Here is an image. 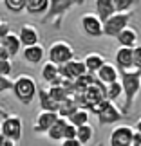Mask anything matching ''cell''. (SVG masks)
Returning a JSON list of instances; mask_svg holds the SVG:
<instances>
[{"label":"cell","instance_id":"cell-11","mask_svg":"<svg viewBox=\"0 0 141 146\" xmlns=\"http://www.w3.org/2000/svg\"><path fill=\"white\" fill-rule=\"evenodd\" d=\"M74 7L72 0H49V9L45 13V18L43 22H51L54 18H60L61 15L69 13V11Z\"/></svg>","mask_w":141,"mask_h":146},{"label":"cell","instance_id":"cell-42","mask_svg":"<svg viewBox=\"0 0 141 146\" xmlns=\"http://www.w3.org/2000/svg\"><path fill=\"white\" fill-rule=\"evenodd\" d=\"M85 2H87V0H72V4H74V5H83Z\"/></svg>","mask_w":141,"mask_h":146},{"label":"cell","instance_id":"cell-9","mask_svg":"<svg viewBox=\"0 0 141 146\" xmlns=\"http://www.w3.org/2000/svg\"><path fill=\"white\" fill-rule=\"evenodd\" d=\"M58 114L56 112H40V114H36L35 117V123H33V132L38 133V135H47V132L51 130V126L56 123L58 119Z\"/></svg>","mask_w":141,"mask_h":146},{"label":"cell","instance_id":"cell-20","mask_svg":"<svg viewBox=\"0 0 141 146\" xmlns=\"http://www.w3.org/2000/svg\"><path fill=\"white\" fill-rule=\"evenodd\" d=\"M67 125H69V121L65 119V117H58L56 119V123L53 126H51V130L47 132V137L51 139V141H63V137H65V128Z\"/></svg>","mask_w":141,"mask_h":146},{"label":"cell","instance_id":"cell-28","mask_svg":"<svg viewBox=\"0 0 141 146\" xmlns=\"http://www.w3.org/2000/svg\"><path fill=\"white\" fill-rule=\"evenodd\" d=\"M47 90H49V94H51V98H53L58 105L63 103L65 99H69V94H67V90H65L61 85H58V87H49Z\"/></svg>","mask_w":141,"mask_h":146},{"label":"cell","instance_id":"cell-25","mask_svg":"<svg viewBox=\"0 0 141 146\" xmlns=\"http://www.w3.org/2000/svg\"><path fill=\"white\" fill-rule=\"evenodd\" d=\"M78 108H80V106L76 105V101L72 99V98H69V99H65L63 103H60V106H58V115H60V117H65V119H69V117L74 114Z\"/></svg>","mask_w":141,"mask_h":146},{"label":"cell","instance_id":"cell-15","mask_svg":"<svg viewBox=\"0 0 141 146\" xmlns=\"http://www.w3.org/2000/svg\"><path fill=\"white\" fill-rule=\"evenodd\" d=\"M96 76H98V80L103 83V85H109V83H114V81L120 80V70H118L116 65H112L110 61H107V63L96 72Z\"/></svg>","mask_w":141,"mask_h":146},{"label":"cell","instance_id":"cell-8","mask_svg":"<svg viewBox=\"0 0 141 146\" xmlns=\"http://www.w3.org/2000/svg\"><path fill=\"white\" fill-rule=\"evenodd\" d=\"M132 137H134V126L118 125L112 128L109 143L110 146H132Z\"/></svg>","mask_w":141,"mask_h":146},{"label":"cell","instance_id":"cell-24","mask_svg":"<svg viewBox=\"0 0 141 146\" xmlns=\"http://www.w3.org/2000/svg\"><path fill=\"white\" fill-rule=\"evenodd\" d=\"M60 76V67L58 65H54V63H51V61H47L45 65L42 67V80L45 81V83H53L56 78Z\"/></svg>","mask_w":141,"mask_h":146},{"label":"cell","instance_id":"cell-13","mask_svg":"<svg viewBox=\"0 0 141 146\" xmlns=\"http://www.w3.org/2000/svg\"><path fill=\"white\" fill-rule=\"evenodd\" d=\"M116 67L120 69V72L123 70H134V56H132V49L130 47H120L116 50Z\"/></svg>","mask_w":141,"mask_h":146},{"label":"cell","instance_id":"cell-34","mask_svg":"<svg viewBox=\"0 0 141 146\" xmlns=\"http://www.w3.org/2000/svg\"><path fill=\"white\" fill-rule=\"evenodd\" d=\"M76 135H78V128L72 126L71 123H69V125H67V128H65V137H63V139H76Z\"/></svg>","mask_w":141,"mask_h":146},{"label":"cell","instance_id":"cell-3","mask_svg":"<svg viewBox=\"0 0 141 146\" xmlns=\"http://www.w3.org/2000/svg\"><path fill=\"white\" fill-rule=\"evenodd\" d=\"M47 58H49L51 63L61 67L67 61L74 60V49H72V45L67 40H56L47 49Z\"/></svg>","mask_w":141,"mask_h":146},{"label":"cell","instance_id":"cell-35","mask_svg":"<svg viewBox=\"0 0 141 146\" xmlns=\"http://www.w3.org/2000/svg\"><path fill=\"white\" fill-rule=\"evenodd\" d=\"M9 35H11V27H9V24L2 22V24H0V42H2L5 36H9Z\"/></svg>","mask_w":141,"mask_h":146},{"label":"cell","instance_id":"cell-39","mask_svg":"<svg viewBox=\"0 0 141 146\" xmlns=\"http://www.w3.org/2000/svg\"><path fill=\"white\" fill-rule=\"evenodd\" d=\"M9 58H11L9 52L5 50V47L2 45V43H0V60H9Z\"/></svg>","mask_w":141,"mask_h":146},{"label":"cell","instance_id":"cell-23","mask_svg":"<svg viewBox=\"0 0 141 146\" xmlns=\"http://www.w3.org/2000/svg\"><path fill=\"white\" fill-rule=\"evenodd\" d=\"M89 119H91V112L85 110V108H78L67 121H69L72 126L80 128V126H83V125H89Z\"/></svg>","mask_w":141,"mask_h":146},{"label":"cell","instance_id":"cell-21","mask_svg":"<svg viewBox=\"0 0 141 146\" xmlns=\"http://www.w3.org/2000/svg\"><path fill=\"white\" fill-rule=\"evenodd\" d=\"M2 45L5 47V50L9 52V56L13 58V56H16L20 52V49H22V43H20V38H18V35H15V33H11L9 36H5L2 42Z\"/></svg>","mask_w":141,"mask_h":146},{"label":"cell","instance_id":"cell-30","mask_svg":"<svg viewBox=\"0 0 141 146\" xmlns=\"http://www.w3.org/2000/svg\"><path fill=\"white\" fill-rule=\"evenodd\" d=\"M138 0H114L116 11L118 13H130V9L136 5Z\"/></svg>","mask_w":141,"mask_h":146},{"label":"cell","instance_id":"cell-10","mask_svg":"<svg viewBox=\"0 0 141 146\" xmlns=\"http://www.w3.org/2000/svg\"><path fill=\"white\" fill-rule=\"evenodd\" d=\"M60 74L65 78V80H71V81H76L78 78H82L83 74H87V67L83 63V60H71L67 61L65 65L60 67Z\"/></svg>","mask_w":141,"mask_h":146},{"label":"cell","instance_id":"cell-22","mask_svg":"<svg viewBox=\"0 0 141 146\" xmlns=\"http://www.w3.org/2000/svg\"><path fill=\"white\" fill-rule=\"evenodd\" d=\"M49 9V0H27L25 11L29 15H45Z\"/></svg>","mask_w":141,"mask_h":146},{"label":"cell","instance_id":"cell-44","mask_svg":"<svg viewBox=\"0 0 141 146\" xmlns=\"http://www.w3.org/2000/svg\"><path fill=\"white\" fill-rule=\"evenodd\" d=\"M0 128H2V121H0Z\"/></svg>","mask_w":141,"mask_h":146},{"label":"cell","instance_id":"cell-31","mask_svg":"<svg viewBox=\"0 0 141 146\" xmlns=\"http://www.w3.org/2000/svg\"><path fill=\"white\" fill-rule=\"evenodd\" d=\"M11 72H13V63H11V60H0V76L11 78Z\"/></svg>","mask_w":141,"mask_h":146},{"label":"cell","instance_id":"cell-5","mask_svg":"<svg viewBox=\"0 0 141 146\" xmlns=\"http://www.w3.org/2000/svg\"><path fill=\"white\" fill-rule=\"evenodd\" d=\"M130 13H116L112 15L109 20L103 22V36H118L123 29L128 27V22H130Z\"/></svg>","mask_w":141,"mask_h":146},{"label":"cell","instance_id":"cell-1","mask_svg":"<svg viewBox=\"0 0 141 146\" xmlns=\"http://www.w3.org/2000/svg\"><path fill=\"white\" fill-rule=\"evenodd\" d=\"M120 81L123 85V96H125L123 114H128L141 90V72L139 70H123L120 72Z\"/></svg>","mask_w":141,"mask_h":146},{"label":"cell","instance_id":"cell-33","mask_svg":"<svg viewBox=\"0 0 141 146\" xmlns=\"http://www.w3.org/2000/svg\"><path fill=\"white\" fill-rule=\"evenodd\" d=\"M7 90H13V80L5 78V76H0V94H4Z\"/></svg>","mask_w":141,"mask_h":146},{"label":"cell","instance_id":"cell-36","mask_svg":"<svg viewBox=\"0 0 141 146\" xmlns=\"http://www.w3.org/2000/svg\"><path fill=\"white\" fill-rule=\"evenodd\" d=\"M61 146H83L78 139H63L61 141Z\"/></svg>","mask_w":141,"mask_h":146},{"label":"cell","instance_id":"cell-6","mask_svg":"<svg viewBox=\"0 0 141 146\" xmlns=\"http://www.w3.org/2000/svg\"><path fill=\"white\" fill-rule=\"evenodd\" d=\"M82 31L91 38H100L103 36V22L100 20V16L96 13H83L80 20Z\"/></svg>","mask_w":141,"mask_h":146},{"label":"cell","instance_id":"cell-32","mask_svg":"<svg viewBox=\"0 0 141 146\" xmlns=\"http://www.w3.org/2000/svg\"><path fill=\"white\" fill-rule=\"evenodd\" d=\"M132 56H134V70L141 72V43L132 49Z\"/></svg>","mask_w":141,"mask_h":146},{"label":"cell","instance_id":"cell-4","mask_svg":"<svg viewBox=\"0 0 141 146\" xmlns=\"http://www.w3.org/2000/svg\"><path fill=\"white\" fill-rule=\"evenodd\" d=\"M92 114H96V117H98V123H100V125H101V126H105V125H114V123L121 121V117H123V110L118 108L114 101L105 99L103 103H100V105L92 110Z\"/></svg>","mask_w":141,"mask_h":146},{"label":"cell","instance_id":"cell-19","mask_svg":"<svg viewBox=\"0 0 141 146\" xmlns=\"http://www.w3.org/2000/svg\"><path fill=\"white\" fill-rule=\"evenodd\" d=\"M38 103H40V108L43 110V112H56L58 114V103L51 98V94H49V90H45V88H38Z\"/></svg>","mask_w":141,"mask_h":146},{"label":"cell","instance_id":"cell-2","mask_svg":"<svg viewBox=\"0 0 141 146\" xmlns=\"http://www.w3.org/2000/svg\"><path fill=\"white\" fill-rule=\"evenodd\" d=\"M13 94L15 98L20 101L22 105H31L33 99L36 98L38 88H36V81L27 74H20L13 80Z\"/></svg>","mask_w":141,"mask_h":146},{"label":"cell","instance_id":"cell-14","mask_svg":"<svg viewBox=\"0 0 141 146\" xmlns=\"http://www.w3.org/2000/svg\"><path fill=\"white\" fill-rule=\"evenodd\" d=\"M22 58H24V61L29 63V65H40L43 61V58H45V49H43L40 43H38V45L25 47L22 50Z\"/></svg>","mask_w":141,"mask_h":146},{"label":"cell","instance_id":"cell-43","mask_svg":"<svg viewBox=\"0 0 141 146\" xmlns=\"http://www.w3.org/2000/svg\"><path fill=\"white\" fill-rule=\"evenodd\" d=\"M96 146H103V144H101V143H100V144H96Z\"/></svg>","mask_w":141,"mask_h":146},{"label":"cell","instance_id":"cell-38","mask_svg":"<svg viewBox=\"0 0 141 146\" xmlns=\"http://www.w3.org/2000/svg\"><path fill=\"white\" fill-rule=\"evenodd\" d=\"M132 146H141V132L134 130V137H132Z\"/></svg>","mask_w":141,"mask_h":146},{"label":"cell","instance_id":"cell-7","mask_svg":"<svg viewBox=\"0 0 141 146\" xmlns=\"http://www.w3.org/2000/svg\"><path fill=\"white\" fill-rule=\"evenodd\" d=\"M0 133L5 137H9L11 141L18 143L22 139V119L20 115L16 114H9L5 119H2V128H0Z\"/></svg>","mask_w":141,"mask_h":146},{"label":"cell","instance_id":"cell-12","mask_svg":"<svg viewBox=\"0 0 141 146\" xmlns=\"http://www.w3.org/2000/svg\"><path fill=\"white\" fill-rule=\"evenodd\" d=\"M18 38H20V43L22 47H31V45H38L40 43V33L35 25L31 24H24L20 27V33H18Z\"/></svg>","mask_w":141,"mask_h":146},{"label":"cell","instance_id":"cell-37","mask_svg":"<svg viewBox=\"0 0 141 146\" xmlns=\"http://www.w3.org/2000/svg\"><path fill=\"white\" fill-rule=\"evenodd\" d=\"M15 144H16L15 141H11L9 137H5V135L0 133V146H15Z\"/></svg>","mask_w":141,"mask_h":146},{"label":"cell","instance_id":"cell-17","mask_svg":"<svg viewBox=\"0 0 141 146\" xmlns=\"http://www.w3.org/2000/svg\"><path fill=\"white\" fill-rule=\"evenodd\" d=\"M116 40H118V43H120V47H130V49H134L138 45V33H136L134 27L128 25L127 29H123L120 35L116 36Z\"/></svg>","mask_w":141,"mask_h":146},{"label":"cell","instance_id":"cell-29","mask_svg":"<svg viewBox=\"0 0 141 146\" xmlns=\"http://www.w3.org/2000/svg\"><path fill=\"white\" fill-rule=\"evenodd\" d=\"M4 4H5V9L11 11V13H20V11L25 9L27 0H4Z\"/></svg>","mask_w":141,"mask_h":146},{"label":"cell","instance_id":"cell-45","mask_svg":"<svg viewBox=\"0 0 141 146\" xmlns=\"http://www.w3.org/2000/svg\"><path fill=\"white\" fill-rule=\"evenodd\" d=\"M0 24H2V20H0Z\"/></svg>","mask_w":141,"mask_h":146},{"label":"cell","instance_id":"cell-40","mask_svg":"<svg viewBox=\"0 0 141 146\" xmlns=\"http://www.w3.org/2000/svg\"><path fill=\"white\" fill-rule=\"evenodd\" d=\"M7 115H9V112H7V110H4L2 106H0V117H2V119H5Z\"/></svg>","mask_w":141,"mask_h":146},{"label":"cell","instance_id":"cell-16","mask_svg":"<svg viewBox=\"0 0 141 146\" xmlns=\"http://www.w3.org/2000/svg\"><path fill=\"white\" fill-rule=\"evenodd\" d=\"M94 5H96V15L100 16L101 22L109 20L112 15H116V5H114V0H94Z\"/></svg>","mask_w":141,"mask_h":146},{"label":"cell","instance_id":"cell-27","mask_svg":"<svg viewBox=\"0 0 141 146\" xmlns=\"http://www.w3.org/2000/svg\"><path fill=\"white\" fill-rule=\"evenodd\" d=\"M105 94H107V99H109V101H116L118 98H121L123 96V85H121V81L118 80L114 83H109Z\"/></svg>","mask_w":141,"mask_h":146},{"label":"cell","instance_id":"cell-18","mask_svg":"<svg viewBox=\"0 0 141 146\" xmlns=\"http://www.w3.org/2000/svg\"><path fill=\"white\" fill-rule=\"evenodd\" d=\"M83 63H85V67H87V72L96 74V72L107 63V60H105V56L100 54V52H89L85 58H83Z\"/></svg>","mask_w":141,"mask_h":146},{"label":"cell","instance_id":"cell-41","mask_svg":"<svg viewBox=\"0 0 141 146\" xmlns=\"http://www.w3.org/2000/svg\"><path fill=\"white\" fill-rule=\"evenodd\" d=\"M134 130H136V132H141V117L136 121V125H134Z\"/></svg>","mask_w":141,"mask_h":146},{"label":"cell","instance_id":"cell-26","mask_svg":"<svg viewBox=\"0 0 141 146\" xmlns=\"http://www.w3.org/2000/svg\"><path fill=\"white\" fill-rule=\"evenodd\" d=\"M92 137H94V126H92V125H83V126L78 128V135H76V139H78V141H80L83 146L91 143Z\"/></svg>","mask_w":141,"mask_h":146}]
</instances>
